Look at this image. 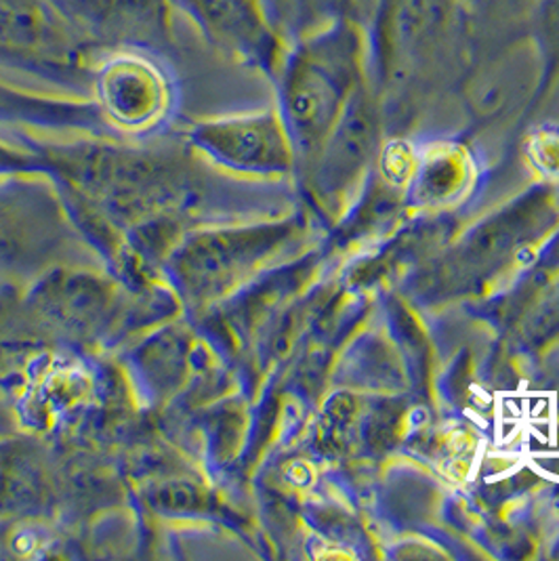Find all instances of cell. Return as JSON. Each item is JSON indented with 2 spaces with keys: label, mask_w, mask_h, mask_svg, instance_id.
<instances>
[{
  "label": "cell",
  "mask_w": 559,
  "mask_h": 561,
  "mask_svg": "<svg viewBox=\"0 0 559 561\" xmlns=\"http://www.w3.org/2000/svg\"><path fill=\"white\" fill-rule=\"evenodd\" d=\"M55 160L89 198L127 219L173 205L187 181L185 164L175 153L100 144L64 148Z\"/></svg>",
  "instance_id": "1"
},
{
  "label": "cell",
  "mask_w": 559,
  "mask_h": 561,
  "mask_svg": "<svg viewBox=\"0 0 559 561\" xmlns=\"http://www.w3.org/2000/svg\"><path fill=\"white\" fill-rule=\"evenodd\" d=\"M362 32L356 22L339 20L304 34L286 57L284 105L299 137L311 139L331 121L336 103L356 75Z\"/></svg>",
  "instance_id": "2"
},
{
  "label": "cell",
  "mask_w": 559,
  "mask_h": 561,
  "mask_svg": "<svg viewBox=\"0 0 559 561\" xmlns=\"http://www.w3.org/2000/svg\"><path fill=\"white\" fill-rule=\"evenodd\" d=\"M270 244L267 236L259 230L190 231L169 255V272L183 301L206 309L231 293Z\"/></svg>",
  "instance_id": "3"
},
{
  "label": "cell",
  "mask_w": 559,
  "mask_h": 561,
  "mask_svg": "<svg viewBox=\"0 0 559 561\" xmlns=\"http://www.w3.org/2000/svg\"><path fill=\"white\" fill-rule=\"evenodd\" d=\"M190 146L231 171H276L290 158L286 128L274 112L196 123L190 130Z\"/></svg>",
  "instance_id": "4"
},
{
  "label": "cell",
  "mask_w": 559,
  "mask_h": 561,
  "mask_svg": "<svg viewBox=\"0 0 559 561\" xmlns=\"http://www.w3.org/2000/svg\"><path fill=\"white\" fill-rule=\"evenodd\" d=\"M38 316L80 339H100L121 316L116 286L84 272H57L34 290Z\"/></svg>",
  "instance_id": "5"
},
{
  "label": "cell",
  "mask_w": 559,
  "mask_h": 561,
  "mask_svg": "<svg viewBox=\"0 0 559 561\" xmlns=\"http://www.w3.org/2000/svg\"><path fill=\"white\" fill-rule=\"evenodd\" d=\"M196 22L204 36L224 51L272 64L278 36L270 26L261 0H169Z\"/></svg>",
  "instance_id": "6"
},
{
  "label": "cell",
  "mask_w": 559,
  "mask_h": 561,
  "mask_svg": "<svg viewBox=\"0 0 559 561\" xmlns=\"http://www.w3.org/2000/svg\"><path fill=\"white\" fill-rule=\"evenodd\" d=\"M164 84L156 66L130 53L110 59L98 77L105 110L125 127H144L162 114L167 100Z\"/></svg>",
  "instance_id": "7"
},
{
  "label": "cell",
  "mask_w": 559,
  "mask_h": 561,
  "mask_svg": "<svg viewBox=\"0 0 559 561\" xmlns=\"http://www.w3.org/2000/svg\"><path fill=\"white\" fill-rule=\"evenodd\" d=\"M72 41L47 0H0V59L57 61L72 55Z\"/></svg>",
  "instance_id": "8"
},
{
  "label": "cell",
  "mask_w": 559,
  "mask_h": 561,
  "mask_svg": "<svg viewBox=\"0 0 559 561\" xmlns=\"http://www.w3.org/2000/svg\"><path fill=\"white\" fill-rule=\"evenodd\" d=\"M196 354L198 347L194 334L178 324H167V329L139 345L133 366L150 398L164 402L178 396L179 389L190 379Z\"/></svg>",
  "instance_id": "9"
},
{
  "label": "cell",
  "mask_w": 559,
  "mask_h": 561,
  "mask_svg": "<svg viewBox=\"0 0 559 561\" xmlns=\"http://www.w3.org/2000/svg\"><path fill=\"white\" fill-rule=\"evenodd\" d=\"M98 41L158 38L167 32L169 0H68Z\"/></svg>",
  "instance_id": "10"
},
{
  "label": "cell",
  "mask_w": 559,
  "mask_h": 561,
  "mask_svg": "<svg viewBox=\"0 0 559 561\" xmlns=\"http://www.w3.org/2000/svg\"><path fill=\"white\" fill-rule=\"evenodd\" d=\"M148 501L153 510L169 515H190L206 511V490L190 478L164 480L150 488Z\"/></svg>",
  "instance_id": "11"
},
{
  "label": "cell",
  "mask_w": 559,
  "mask_h": 561,
  "mask_svg": "<svg viewBox=\"0 0 559 561\" xmlns=\"http://www.w3.org/2000/svg\"><path fill=\"white\" fill-rule=\"evenodd\" d=\"M375 0H299L304 18H331V22L350 20L356 22L357 15L366 13Z\"/></svg>",
  "instance_id": "12"
}]
</instances>
